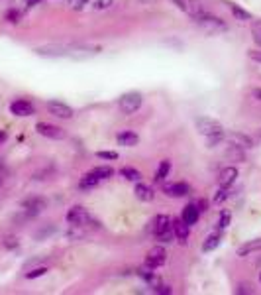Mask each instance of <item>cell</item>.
<instances>
[{
    "label": "cell",
    "instance_id": "obj_18",
    "mask_svg": "<svg viewBox=\"0 0 261 295\" xmlns=\"http://www.w3.org/2000/svg\"><path fill=\"white\" fill-rule=\"evenodd\" d=\"M254 252H261V238H256V240H250L246 244H242L238 248V256H248V254H254Z\"/></svg>",
    "mask_w": 261,
    "mask_h": 295
},
{
    "label": "cell",
    "instance_id": "obj_28",
    "mask_svg": "<svg viewBox=\"0 0 261 295\" xmlns=\"http://www.w3.org/2000/svg\"><path fill=\"white\" fill-rule=\"evenodd\" d=\"M48 274V268H36V270H32V272H26V280H36V278H42V276H46Z\"/></svg>",
    "mask_w": 261,
    "mask_h": 295
},
{
    "label": "cell",
    "instance_id": "obj_7",
    "mask_svg": "<svg viewBox=\"0 0 261 295\" xmlns=\"http://www.w3.org/2000/svg\"><path fill=\"white\" fill-rule=\"evenodd\" d=\"M36 130H38V134H42L46 138H52V140H63L65 138V130L59 128V126H53L50 122H38Z\"/></svg>",
    "mask_w": 261,
    "mask_h": 295
},
{
    "label": "cell",
    "instance_id": "obj_14",
    "mask_svg": "<svg viewBox=\"0 0 261 295\" xmlns=\"http://www.w3.org/2000/svg\"><path fill=\"white\" fill-rule=\"evenodd\" d=\"M171 219L167 217V215H157L156 219H154V226H152V230H154V234L159 236L161 232H165V230H169V228H173L171 226Z\"/></svg>",
    "mask_w": 261,
    "mask_h": 295
},
{
    "label": "cell",
    "instance_id": "obj_42",
    "mask_svg": "<svg viewBox=\"0 0 261 295\" xmlns=\"http://www.w3.org/2000/svg\"><path fill=\"white\" fill-rule=\"evenodd\" d=\"M36 4H40V0H28V6H36Z\"/></svg>",
    "mask_w": 261,
    "mask_h": 295
},
{
    "label": "cell",
    "instance_id": "obj_31",
    "mask_svg": "<svg viewBox=\"0 0 261 295\" xmlns=\"http://www.w3.org/2000/svg\"><path fill=\"white\" fill-rule=\"evenodd\" d=\"M228 197H230V187H220L218 195L214 197V203H222V201H226Z\"/></svg>",
    "mask_w": 261,
    "mask_h": 295
},
{
    "label": "cell",
    "instance_id": "obj_34",
    "mask_svg": "<svg viewBox=\"0 0 261 295\" xmlns=\"http://www.w3.org/2000/svg\"><path fill=\"white\" fill-rule=\"evenodd\" d=\"M87 4H89V0H69V6L73 10H83Z\"/></svg>",
    "mask_w": 261,
    "mask_h": 295
},
{
    "label": "cell",
    "instance_id": "obj_27",
    "mask_svg": "<svg viewBox=\"0 0 261 295\" xmlns=\"http://www.w3.org/2000/svg\"><path fill=\"white\" fill-rule=\"evenodd\" d=\"M6 20H8L10 24H18V22L22 20V12L16 10V8H10V10L6 12Z\"/></svg>",
    "mask_w": 261,
    "mask_h": 295
},
{
    "label": "cell",
    "instance_id": "obj_41",
    "mask_svg": "<svg viewBox=\"0 0 261 295\" xmlns=\"http://www.w3.org/2000/svg\"><path fill=\"white\" fill-rule=\"evenodd\" d=\"M254 97L261 100V89H254Z\"/></svg>",
    "mask_w": 261,
    "mask_h": 295
},
{
    "label": "cell",
    "instance_id": "obj_19",
    "mask_svg": "<svg viewBox=\"0 0 261 295\" xmlns=\"http://www.w3.org/2000/svg\"><path fill=\"white\" fill-rule=\"evenodd\" d=\"M228 6H230V10H232V14H234V18L236 20H240V22H246V20H252V14L248 12V10H244V8H240L238 4H234V2H226Z\"/></svg>",
    "mask_w": 261,
    "mask_h": 295
},
{
    "label": "cell",
    "instance_id": "obj_17",
    "mask_svg": "<svg viewBox=\"0 0 261 295\" xmlns=\"http://www.w3.org/2000/svg\"><path fill=\"white\" fill-rule=\"evenodd\" d=\"M118 144L124 148H132L136 146L138 142H140V136L136 134V132H130V130H126V132H122V134H118Z\"/></svg>",
    "mask_w": 261,
    "mask_h": 295
},
{
    "label": "cell",
    "instance_id": "obj_20",
    "mask_svg": "<svg viewBox=\"0 0 261 295\" xmlns=\"http://www.w3.org/2000/svg\"><path fill=\"white\" fill-rule=\"evenodd\" d=\"M134 193H136V197H138L140 201H146V203L154 199V191H152L148 185H144V183H138L136 189H134Z\"/></svg>",
    "mask_w": 261,
    "mask_h": 295
},
{
    "label": "cell",
    "instance_id": "obj_4",
    "mask_svg": "<svg viewBox=\"0 0 261 295\" xmlns=\"http://www.w3.org/2000/svg\"><path fill=\"white\" fill-rule=\"evenodd\" d=\"M197 24H201L209 34H216V32H224L226 30V24L220 20V18H216V16H210L209 12H203V14H199L197 18Z\"/></svg>",
    "mask_w": 261,
    "mask_h": 295
},
{
    "label": "cell",
    "instance_id": "obj_29",
    "mask_svg": "<svg viewBox=\"0 0 261 295\" xmlns=\"http://www.w3.org/2000/svg\"><path fill=\"white\" fill-rule=\"evenodd\" d=\"M230 221H232V215H230L228 211H222L220 221H218V226H220V228H226V226L230 224Z\"/></svg>",
    "mask_w": 261,
    "mask_h": 295
},
{
    "label": "cell",
    "instance_id": "obj_22",
    "mask_svg": "<svg viewBox=\"0 0 261 295\" xmlns=\"http://www.w3.org/2000/svg\"><path fill=\"white\" fill-rule=\"evenodd\" d=\"M120 175L126 177L128 181H134V183L142 179V173H140L136 167H122V169H120Z\"/></svg>",
    "mask_w": 261,
    "mask_h": 295
},
{
    "label": "cell",
    "instance_id": "obj_30",
    "mask_svg": "<svg viewBox=\"0 0 261 295\" xmlns=\"http://www.w3.org/2000/svg\"><path fill=\"white\" fill-rule=\"evenodd\" d=\"M173 236H175V232H173V228H169V230L161 232V234H159V236H156V238L159 240V242H167V244H169V242L173 240Z\"/></svg>",
    "mask_w": 261,
    "mask_h": 295
},
{
    "label": "cell",
    "instance_id": "obj_2",
    "mask_svg": "<svg viewBox=\"0 0 261 295\" xmlns=\"http://www.w3.org/2000/svg\"><path fill=\"white\" fill-rule=\"evenodd\" d=\"M48 207V201L44 197H28L22 201V209H24V217L26 219H34L36 215H40L44 209Z\"/></svg>",
    "mask_w": 261,
    "mask_h": 295
},
{
    "label": "cell",
    "instance_id": "obj_23",
    "mask_svg": "<svg viewBox=\"0 0 261 295\" xmlns=\"http://www.w3.org/2000/svg\"><path fill=\"white\" fill-rule=\"evenodd\" d=\"M169 171H171V161H161L159 163V167H157V173H156V181H165L167 179V175H169Z\"/></svg>",
    "mask_w": 261,
    "mask_h": 295
},
{
    "label": "cell",
    "instance_id": "obj_9",
    "mask_svg": "<svg viewBox=\"0 0 261 295\" xmlns=\"http://www.w3.org/2000/svg\"><path fill=\"white\" fill-rule=\"evenodd\" d=\"M165 260H167V252H165V248H163V246H156V248H152L150 254H148V258H146V266L156 270V268H161V266L165 264Z\"/></svg>",
    "mask_w": 261,
    "mask_h": 295
},
{
    "label": "cell",
    "instance_id": "obj_8",
    "mask_svg": "<svg viewBox=\"0 0 261 295\" xmlns=\"http://www.w3.org/2000/svg\"><path fill=\"white\" fill-rule=\"evenodd\" d=\"M48 110L52 112L53 116H57V118H63V120H69V118H73V108L69 106V104H65V102H61V100H50L48 102Z\"/></svg>",
    "mask_w": 261,
    "mask_h": 295
},
{
    "label": "cell",
    "instance_id": "obj_38",
    "mask_svg": "<svg viewBox=\"0 0 261 295\" xmlns=\"http://www.w3.org/2000/svg\"><path fill=\"white\" fill-rule=\"evenodd\" d=\"M250 59H254V61L261 63V51H250Z\"/></svg>",
    "mask_w": 261,
    "mask_h": 295
},
{
    "label": "cell",
    "instance_id": "obj_10",
    "mask_svg": "<svg viewBox=\"0 0 261 295\" xmlns=\"http://www.w3.org/2000/svg\"><path fill=\"white\" fill-rule=\"evenodd\" d=\"M197 128L201 134L205 136H210V134H216V132H222V124L218 120H212V118H199L197 120Z\"/></svg>",
    "mask_w": 261,
    "mask_h": 295
},
{
    "label": "cell",
    "instance_id": "obj_5",
    "mask_svg": "<svg viewBox=\"0 0 261 295\" xmlns=\"http://www.w3.org/2000/svg\"><path fill=\"white\" fill-rule=\"evenodd\" d=\"M120 110L124 112V114H134L136 110H140V106H142V95L140 93H136V91H132V93H126V95H122L120 97Z\"/></svg>",
    "mask_w": 261,
    "mask_h": 295
},
{
    "label": "cell",
    "instance_id": "obj_44",
    "mask_svg": "<svg viewBox=\"0 0 261 295\" xmlns=\"http://www.w3.org/2000/svg\"><path fill=\"white\" fill-rule=\"evenodd\" d=\"M260 138H261V130H260Z\"/></svg>",
    "mask_w": 261,
    "mask_h": 295
},
{
    "label": "cell",
    "instance_id": "obj_25",
    "mask_svg": "<svg viewBox=\"0 0 261 295\" xmlns=\"http://www.w3.org/2000/svg\"><path fill=\"white\" fill-rule=\"evenodd\" d=\"M218 246H220V236H218V234H212V236L207 238V242L203 244V250H205V252H212V250H216Z\"/></svg>",
    "mask_w": 261,
    "mask_h": 295
},
{
    "label": "cell",
    "instance_id": "obj_1",
    "mask_svg": "<svg viewBox=\"0 0 261 295\" xmlns=\"http://www.w3.org/2000/svg\"><path fill=\"white\" fill-rule=\"evenodd\" d=\"M44 57H67V59H87L93 57L97 51L89 48H77V46H46V48L36 49Z\"/></svg>",
    "mask_w": 261,
    "mask_h": 295
},
{
    "label": "cell",
    "instance_id": "obj_21",
    "mask_svg": "<svg viewBox=\"0 0 261 295\" xmlns=\"http://www.w3.org/2000/svg\"><path fill=\"white\" fill-rule=\"evenodd\" d=\"M99 183H101V179H99V177H97V175L91 171V173H87V175L81 179L79 187H81V189H93V187H97Z\"/></svg>",
    "mask_w": 261,
    "mask_h": 295
},
{
    "label": "cell",
    "instance_id": "obj_40",
    "mask_svg": "<svg viewBox=\"0 0 261 295\" xmlns=\"http://www.w3.org/2000/svg\"><path fill=\"white\" fill-rule=\"evenodd\" d=\"M6 140H8V132H6V130H0V146H2Z\"/></svg>",
    "mask_w": 261,
    "mask_h": 295
},
{
    "label": "cell",
    "instance_id": "obj_6",
    "mask_svg": "<svg viewBox=\"0 0 261 295\" xmlns=\"http://www.w3.org/2000/svg\"><path fill=\"white\" fill-rule=\"evenodd\" d=\"M10 112L14 116H32L36 114V106L26 98H16L10 102Z\"/></svg>",
    "mask_w": 261,
    "mask_h": 295
},
{
    "label": "cell",
    "instance_id": "obj_35",
    "mask_svg": "<svg viewBox=\"0 0 261 295\" xmlns=\"http://www.w3.org/2000/svg\"><path fill=\"white\" fill-rule=\"evenodd\" d=\"M97 155L101 159H118V153L116 151H97Z\"/></svg>",
    "mask_w": 261,
    "mask_h": 295
},
{
    "label": "cell",
    "instance_id": "obj_12",
    "mask_svg": "<svg viewBox=\"0 0 261 295\" xmlns=\"http://www.w3.org/2000/svg\"><path fill=\"white\" fill-rule=\"evenodd\" d=\"M226 138H228V142H230L232 146H238V148H242V149H250V148H254L252 138H250V136H246V134L232 132V134H228Z\"/></svg>",
    "mask_w": 261,
    "mask_h": 295
},
{
    "label": "cell",
    "instance_id": "obj_32",
    "mask_svg": "<svg viewBox=\"0 0 261 295\" xmlns=\"http://www.w3.org/2000/svg\"><path fill=\"white\" fill-rule=\"evenodd\" d=\"M2 244H4V248H8V250H14V248H18V238L16 236H6L4 240H2Z\"/></svg>",
    "mask_w": 261,
    "mask_h": 295
},
{
    "label": "cell",
    "instance_id": "obj_26",
    "mask_svg": "<svg viewBox=\"0 0 261 295\" xmlns=\"http://www.w3.org/2000/svg\"><path fill=\"white\" fill-rule=\"evenodd\" d=\"M252 36H254V42L261 48V20H256L252 24Z\"/></svg>",
    "mask_w": 261,
    "mask_h": 295
},
{
    "label": "cell",
    "instance_id": "obj_45",
    "mask_svg": "<svg viewBox=\"0 0 261 295\" xmlns=\"http://www.w3.org/2000/svg\"><path fill=\"white\" fill-rule=\"evenodd\" d=\"M144 2H146V0H144Z\"/></svg>",
    "mask_w": 261,
    "mask_h": 295
},
{
    "label": "cell",
    "instance_id": "obj_3",
    "mask_svg": "<svg viewBox=\"0 0 261 295\" xmlns=\"http://www.w3.org/2000/svg\"><path fill=\"white\" fill-rule=\"evenodd\" d=\"M67 222L71 226H89V224H95L93 217L83 209V207H73L69 209L67 213Z\"/></svg>",
    "mask_w": 261,
    "mask_h": 295
},
{
    "label": "cell",
    "instance_id": "obj_15",
    "mask_svg": "<svg viewBox=\"0 0 261 295\" xmlns=\"http://www.w3.org/2000/svg\"><path fill=\"white\" fill-rule=\"evenodd\" d=\"M199 217H201L199 207H197V205H187V207L183 209V217H181V219H183L189 226H193V224L199 222Z\"/></svg>",
    "mask_w": 261,
    "mask_h": 295
},
{
    "label": "cell",
    "instance_id": "obj_36",
    "mask_svg": "<svg viewBox=\"0 0 261 295\" xmlns=\"http://www.w3.org/2000/svg\"><path fill=\"white\" fill-rule=\"evenodd\" d=\"M114 0H95V8L97 10H104V8H110Z\"/></svg>",
    "mask_w": 261,
    "mask_h": 295
},
{
    "label": "cell",
    "instance_id": "obj_39",
    "mask_svg": "<svg viewBox=\"0 0 261 295\" xmlns=\"http://www.w3.org/2000/svg\"><path fill=\"white\" fill-rule=\"evenodd\" d=\"M236 292H238V294H254V292L250 290V286H240Z\"/></svg>",
    "mask_w": 261,
    "mask_h": 295
},
{
    "label": "cell",
    "instance_id": "obj_37",
    "mask_svg": "<svg viewBox=\"0 0 261 295\" xmlns=\"http://www.w3.org/2000/svg\"><path fill=\"white\" fill-rule=\"evenodd\" d=\"M197 207H199V211H201V213H205V211L209 209V201H207V199H201V201L197 203Z\"/></svg>",
    "mask_w": 261,
    "mask_h": 295
},
{
    "label": "cell",
    "instance_id": "obj_11",
    "mask_svg": "<svg viewBox=\"0 0 261 295\" xmlns=\"http://www.w3.org/2000/svg\"><path fill=\"white\" fill-rule=\"evenodd\" d=\"M236 177H238V169L236 167H224L222 171H220V177H218V185L220 187H232L234 185V181H236Z\"/></svg>",
    "mask_w": 261,
    "mask_h": 295
},
{
    "label": "cell",
    "instance_id": "obj_13",
    "mask_svg": "<svg viewBox=\"0 0 261 295\" xmlns=\"http://www.w3.org/2000/svg\"><path fill=\"white\" fill-rule=\"evenodd\" d=\"M171 226H173V232H175V236L179 238V242H187V238H189V224L183 221V219H177V221H173L171 222Z\"/></svg>",
    "mask_w": 261,
    "mask_h": 295
},
{
    "label": "cell",
    "instance_id": "obj_33",
    "mask_svg": "<svg viewBox=\"0 0 261 295\" xmlns=\"http://www.w3.org/2000/svg\"><path fill=\"white\" fill-rule=\"evenodd\" d=\"M224 140V134L222 132H216V134H210L209 136V146L210 148H214L216 144H220Z\"/></svg>",
    "mask_w": 261,
    "mask_h": 295
},
{
    "label": "cell",
    "instance_id": "obj_43",
    "mask_svg": "<svg viewBox=\"0 0 261 295\" xmlns=\"http://www.w3.org/2000/svg\"><path fill=\"white\" fill-rule=\"evenodd\" d=\"M260 282H261V274H260Z\"/></svg>",
    "mask_w": 261,
    "mask_h": 295
},
{
    "label": "cell",
    "instance_id": "obj_16",
    "mask_svg": "<svg viewBox=\"0 0 261 295\" xmlns=\"http://www.w3.org/2000/svg\"><path fill=\"white\" fill-rule=\"evenodd\" d=\"M165 193L171 197H187L189 193H191V187H189L187 183L179 181V183H171V185H167V187H165Z\"/></svg>",
    "mask_w": 261,
    "mask_h": 295
},
{
    "label": "cell",
    "instance_id": "obj_24",
    "mask_svg": "<svg viewBox=\"0 0 261 295\" xmlns=\"http://www.w3.org/2000/svg\"><path fill=\"white\" fill-rule=\"evenodd\" d=\"M93 173L103 181V179H108V177H112V173H114V169L110 167V165H101V167H95L93 169Z\"/></svg>",
    "mask_w": 261,
    "mask_h": 295
}]
</instances>
